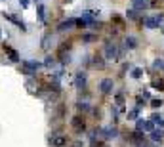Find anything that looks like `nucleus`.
I'll list each match as a JSON object with an SVG mask.
<instances>
[{
	"label": "nucleus",
	"mask_w": 164,
	"mask_h": 147,
	"mask_svg": "<svg viewBox=\"0 0 164 147\" xmlns=\"http://www.w3.org/2000/svg\"><path fill=\"white\" fill-rule=\"evenodd\" d=\"M162 21H164V15L157 14V15H151V17H145V19H143V25H145L147 29H157Z\"/></svg>",
	"instance_id": "obj_1"
},
{
	"label": "nucleus",
	"mask_w": 164,
	"mask_h": 147,
	"mask_svg": "<svg viewBox=\"0 0 164 147\" xmlns=\"http://www.w3.org/2000/svg\"><path fill=\"white\" fill-rule=\"evenodd\" d=\"M38 69H40L38 61H23V73L25 75H34Z\"/></svg>",
	"instance_id": "obj_2"
},
{
	"label": "nucleus",
	"mask_w": 164,
	"mask_h": 147,
	"mask_svg": "<svg viewBox=\"0 0 164 147\" xmlns=\"http://www.w3.org/2000/svg\"><path fill=\"white\" fill-rule=\"evenodd\" d=\"M105 57L107 59H116L119 57V50H116V46L113 42H107L105 44Z\"/></svg>",
	"instance_id": "obj_3"
},
{
	"label": "nucleus",
	"mask_w": 164,
	"mask_h": 147,
	"mask_svg": "<svg viewBox=\"0 0 164 147\" xmlns=\"http://www.w3.org/2000/svg\"><path fill=\"white\" fill-rule=\"evenodd\" d=\"M99 88H101V92H103V94L113 92V88H115V84H113V78H103V80H101V84H99Z\"/></svg>",
	"instance_id": "obj_4"
},
{
	"label": "nucleus",
	"mask_w": 164,
	"mask_h": 147,
	"mask_svg": "<svg viewBox=\"0 0 164 147\" xmlns=\"http://www.w3.org/2000/svg\"><path fill=\"white\" fill-rule=\"evenodd\" d=\"M116 136H119L116 128H113V126H107V128H103V138H105V140H115Z\"/></svg>",
	"instance_id": "obj_5"
},
{
	"label": "nucleus",
	"mask_w": 164,
	"mask_h": 147,
	"mask_svg": "<svg viewBox=\"0 0 164 147\" xmlns=\"http://www.w3.org/2000/svg\"><path fill=\"white\" fill-rule=\"evenodd\" d=\"M136 10H147L149 8V0H132Z\"/></svg>",
	"instance_id": "obj_6"
},
{
	"label": "nucleus",
	"mask_w": 164,
	"mask_h": 147,
	"mask_svg": "<svg viewBox=\"0 0 164 147\" xmlns=\"http://www.w3.org/2000/svg\"><path fill=\"white\" fill-rule=\"evenodd\" d=\"M162 138H164V132L160 128H158V130H151V140L153 141H160Z\"/></svg>",
	"instance_id": "obj_7"
},
{
	"label": "nucleus",
	"mask_w": 164,
	"mask_h": 147,
	"mask_svg": "<svg viewBox=\"0 0 164 147\" xmlns=\"http://www.w3.org/2000/svg\"><path fill=\"white\" fill-rule=\"evenodd\" d=\"M86 84V73H78L76 75V88H84Z\"/></svg>",
	"instance_id": "obj_8"
},
{
	"label": "nucleus",
	"mask_w": 164,
	"mask_h": 147,
	"mask_svg": "<svg viewBox=\"0 0 164 147\" xmlns=\"http://www.w3.org/2000/svg\"><path fill=\"white\" fill-rule=\"evenodd\" d=\"M73 25H76V19H67V21H63V23L59 25V31H67V29H71Z\"/></svg>",
	"instance_id": "obj_9"
},
{
	"label": "nucleus",
	"mask_w": 164,
	"mask_h": 147,
	"mask_svg": "<svg viewBox=\"0 0 164 147\" xmlns=\"http://www.w3.org/2000/svg\"><path fill=\"white\" fill-rule=\"evenodd\" d=\"M126 48H130V50L137 48V40L134 38V36H128V38H126Z\"/></svg>",
	"instance_id": "obj_10"
},
{
	"label": "nucleus",
	"mask_w": 164,
	"mask_h": 147,
	"mask_svg": "<svg viewBox=\"0 0 164 147\" xmlns=\"http://www.w3.org/2000/svg\"><path fill=\"white\" fill-rule=\"evenodd\" d=\"M73 126H75L76 130H84V120H82L80 117H76V118L73 120Z\"/></svg>",
	"instance_id": "obj_11"
},
{
	"label": "nucleus",
	"mask_w": 164,
	"mask_h": 147,
	"mask_svg": "<svg viewBox=\"0 0 164 147\" xmlns=\"http://www.w3.org/2000/svg\"><path fill=\"white\" fill-rule=\"evenodd\" d=\"M6 52H8V56H10V59L12 61H19V54L15 50H12V48H6Z\"/></svg>",
	"instance_id": "obj_12"
},
{
	"label": "nucleus",
	"mask_w": 164,
	"mask_h": 147,
	"mask_svg": "<svg viewBox=\"0 0 164 147\" xmlns=\"http://www.w3.org/2000/svg\"><path fill=\"white\" fill-rule=\"evenodd\" d=\"M153 122H155V124H158V126H160V128H164V118L162 117H158V115H153Z\"/></svg>",
	"instance_id": "obj_13"
},
{
	"label": "nucleus",
	"mask_w": 164,
	"mask_h": 147,
	"mask_svg": "<svg viewBox=\"0 0 164 147\" xmlns=\"http://www.w3.org/2000/svg\"><path fill=\"white\" fill-rule=\"evenodd\" d=\"M153 69H155V71L164 69V61H162V59H155V63H153Z\"/></svg>",
	"instance_id": "obj_14"
},
{
	"label": "nucleus",
	"mask_w": 164,
	"mask_h": 147,
	"mask_svg": "<svg viewBox=\"0 0 164 147\" xmlns=\"http://www.w3.org/2000/svg\"><path fill=\"white\" fill-rule=\"evenodd\" d=\"M52 143H54L55 147H63V145H65V138H54Z\"/></svg>",
	"instance_id": "obj_15"
},
{
	"label": "nucleus",
	"mask_w": 164,
	"mask_h": 147,
	"mask_svg": "<svg viewBox=\"0 0 164 147\" xmlns=\"http://www.w3.org/2000/svg\"><path fill=\"white\" fill-rule=\"evenodd\" d=\"M143 130H147V132L155 130V122H153V120H149V122H145V124H143Z\"/></svg>",
	"instance_id": "obj_16"
},
{
	"label": "nucleus",
	"mask_w": 164,
	"mask_h": 147,
	"mask_svg": "<svg viewBox=\"0 0 164 147\" xmlns=\"http://www.w3.org/2000/svg\"><path fill=\"white\" fill-rule=\"evenodd\" d=\"M137 115H139V107H136V109H132L130 113H128V118H137Z\"/></svg>",
	"instance_id": "obj_17"
},
{
	"label": "nucleus",
	"mask_w": 164,
	"mask_h": 147,
	"mask_svg": "<svg viewBox=\"0 0 164 147\" xmlns=\"http://www.w3.org/2000/svg\"><path fill=\"white\" fill-rule=\"evenodd\" d=\"M141 75H143V71L139 69V67H136V69H134V71H132V76H134V78H139Z\"/></svg>",
	"instance_id": "obj_18"
},
{
	"label": "nucleus",
	"mask_w": 164,
	"mask_h": 147,
	"mask_svg": "<svg viewBox=\"0 0 164 147\" xmlns=\"http://www.w3.org/2000/svg\"><path fill=\"white\" fill-rule=\"evenodd\" d=\"M78 109H80V111H88V109H90V105L86 103V101H78Z\"/></svg>",
	"instance_id": "obj_19"
},
{
	"label": "nucleus",
	"mask_w": 164,
	"mask_h": 147,
	"mask_svg": "<svg viewBox=\"0 0 164 147\" xmlns=\"http://www.w3.org/2000/svg\"><path fill=\"white\" fill-rule=\"evenodd\" d=\"M151 105H153V107H160V105H162V99H153V101H151Z\"/></svg>",
	"instance_id": "obj_20"
},
{
	"label": "nucleus",
	"mask_w": 164,
	"mask_h": 147,
	"mask_svg": "<svg viewBox=\"0 0 164 147\" xmlns=\"http://www.w3.org/2000/svg\"><path fill=\"white\" fill-rule=\"evenodd\" d=\"M143 124H145V120H141V118H139V120L136 122V128H137V130H143Z\"/></svg>",
	"instance_id": "obj_21"
},
{
	"label": "nucleus",
	"mask_w": 164,
	"mask_h": 147,
	"mask_svg": "<svg viewBox=\"0 0 164 147\" xmlns=\"http://www.w3.org/2000/svg\"><path fill=\"white\" fill-rule=\"evenodd\" d=\"M38 17H40V21H44V8L42 6H38Z\"/></svg>",
	"instance_id": "obj_22"
},
{
	"label": "nucleus",
	"mask_w": 164,
	"mask_h": 147,
	"mask_svg": "<svg viewBox=\"0 0 164 147\" xmlns=\"http://www.w3.org/2000/svg\"><path fill=\"white\" fill-rule=\"evenodd\" d=\"M94 65H95V67H99V69H101V67H103V61H101V59H97V57H95V59H94Z\"/></svg>",
	"instance_id": "obj_23"
},
{
	"label": "nucleus",
	"mask_w": 164,
	"mask_h": 147,
	"mask_svg": "<svg viewBox=\"0 0 164 147\" xmlns=\"http://www.w3.org/2000/svg\"><path fill=\"white\" fill-rule=\"evenodd\" d=\"M44 65H46V67H52V65H54V59H52V57H48V59L44 61Z\"/></svg>",
	"instance_id": "obj_24"
},
{
	"label": "nucleus",
	"mask_w": 164,
	"mask_h": 147,
	"mask_svg": "<svg viewBox=\"0 0 164 147\" xmlns=\"http://www.w3.org/2000/svg\"><path fill=\"white\" fill-rule=\"evenodd\" d=\"M44 48H46V50L50 48V36H46V38H44Z\"/></svg>",
	"instance_id": "obj_25"
},
{
	"label": "nucleus",
	"mask_w": 164,
	"mask_h": 147,
	"mask_svg": "<svg viewBox=\"0 0 164 147\" xmlns=\"http://www.w3.org/2000/svg\"><path fill=\"white\" fill-rule=\"evenodd\" d=\"M94 38H95L94 34H86V36H84V40H86V42H90V40H94Z\"/></svg>",
	"instance_id": "obj_26"
},
{
	"label": "nucleus",
	"mask_w": 164,
	"mask_h": 147,
	"mask_svg": "<svg viewBox=\"0 0 164 147\" xmlns=\"http://www.w3.org/2000/svg\"><path fill=\"white\" fill-rule=\"evenodd\" d=\"M128 17L134 19V17H136V10H130V12H128Z\"/></svg>",
	"instance_id": "obj_27"
},
{
	"label": "nucleus",
	"mask_w": 164,
	"mask_h": 147,
	"mask_svg": "<svg viewBox=\"0 0 164 147\" xmlns=\"http://www.w3.org/2000/svg\"><path fill=\"white\" fill-rule=\"evenodd\" d=\"M19 2H21V6H23V8H27V6H29V0H19Z\"/></svg>",
	"instance_id": "obj_28"
},
{
	"label": "nucleus",
	"mask_w": 164,
	"mask_h": 147,
	"mask_svg": "<svg viewBox=\"0 0 164 147\" xmlns=\"http://www.w3.org/2000/svg\"><path fill=\"white\" fill-rule=\"evenodd\" d=\"M0 38H2V33H0Z\"/></svg>",
	"instance_id": "obj_29"
},
{
	"label": "nucleus",
	"mask_w": 164,
	"mask_h": 147,
	"mask_svg": "<svg viewBox=\"0 0 164 147\" xmlns=\"http://www.w3.org/2000/svg\"><path fill=\"white\" fill-rule=\"evenodd\" d=\"M162 31H164V27H162Z\"/></svg>",
	"instance_id": "obj_30"
},
{
	"label": "nucleus",
	"mask_w": 164,
	"mask_h": 147,
	"mask_svg": "<svg viewBox=\"0 0 164 147\" xmlns=\"http://www.w3.org/2000/svg\"><path fill=\"white\" fill-rule=\"evenodd\" d=\"M37 2H38V0H37Z\"/></svg>",
	"instance_id": "obj_31"
}]
</instances>
